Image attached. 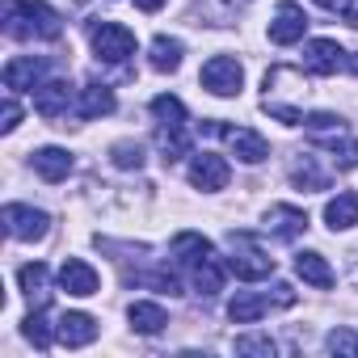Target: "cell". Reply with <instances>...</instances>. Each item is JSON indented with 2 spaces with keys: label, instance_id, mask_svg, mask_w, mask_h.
I'll return each instance as SVG.
<instances>
[{
  "label": "cell",
  "instance_id": "obj_20",
  "mask_svg": "<svg viewBox=\"0 0 358 358\" xmlns=\"http://www.w3.org/2000/svg\"><path fill=\"white\" fill-rule=\"evenodd\" d=\"M114 93L106 89V85H89V89H80V101H76V114L85 118V122H93V118H101V114H114Z\"/></svg>",
  "mask_w": 358,
  "mask_h": 358
},
{
  "label": "cell",
  "instance_id": "obj_24",
  "mask_svg": "<svg viewBox=\"0 0 358 358\" xmlns=\"http://www.w3.org/2000/svg\"><path fill=\"white\" fill-rule=\"evenodd\" d=\"M148 64L156 72H177V68H182V43L169 38V34H156L152 38V51H148Z\"/></svg>",
  "mask_w": 358,
  "mask_h": 358
},
{
  "label": "cell",
  "instance_id": "obj_6",
  "mask_svg": "<svg viewBox=\"0 0 358 358\" xmlns=\"http://www.w3.org/2000/svg\"><path fill=\"white\" fill-rule=\"evenodd\" d=\"M5 232L13 241H43L51 232V215L38 207H26V203H9L5 207Z\"/></svg>",
  "mask_w": 358,
  "mask_h": 358
},
{
  "label": "cell",
  "instance_id": "obj_7",
  "mask_svg": "<svg viewBox=\"0 0 358 358\" xmlns=\"http://www.w3.org/2000/svg\"><path fill=\"white\" fill-rule=\"evenodd\" d=\"M207 131H215L220 139H228V148L236 152V160H245V164H262L266 156H270V143L257 135V131H249V127H228V122H211Z\"/></svg>",
  "mask_w": 358,
  "mask_h": 358
},
{
  "label": "cell",
  "instance_id": "obj_10",
  "mask_svg": "<svg viewBox=\"0 0 358 358\" xmlns=\"http://www.w3.org/2000/svg\"><path fill=\"white\" fill-rule=\"evenodd\" d=\"M303 30H308V13L295 5V0H282L274 22H270V43H278V47L303 43Z\"/></svg>",
  "mask_w": 358,
  "mask_h": 358
},
{
  "label": "cell",
  "instance_id": "obj_37",
  "mask_svg": "<svg viewBox=\"0 0 358 358\" xmlns=\"http://www.w3.org/2000/svg\"><path fill=\"white\" fill-rule=\"evenodd\" d=\"M345 68H350V72L358 76V51H354V55H345Z\"/></svg>",
  "mask_w": 358,
  "mask_h": 358
},
{
  "label": "cell",
  "instance_id": "obj_12",
  "mask_svg": "<svg viewBox=\"0 0 358 358\" xmlns=\"http://www.w3.org/2000/svg\"><path fill=\"white\" fill-rule=\"evenodd\" d=\"M303 68L312 76H333L337 68H345V51L333 38H312V43H303Z\"/></svg>",
  "mask_w": 358,
  "mask_h": 358
},
{
  "label": "cell",
  "instance_id": "obj_8",
  "mask_svg": "<svg viewBox=\"0 0 358 358\" xmlns=\"http://www.w3.org/2000/svg\"><path fill=\"white\" fill-rule=\"evenodd\" d=\"M228 177H232V169H228V160L215 156V152H199V156L190 160V186H194V190L215 194V190L228 186Z\"/></svg>",
  "mask_w": 358,
  "mask_h": 358
},
{
  "label": "cell",
  "instance_id": "obj_18",
  "mask_svg": "<svg viewBox=\"0 0 358 358\" xmlns=\"http://www.w3.org/2000/svg\"><path fill=\"white\" fill-rule=\"evenodd\" d=\"M295 274H299L308 287H316V291H329V287H333V270H329V262H324L320 253H312V249L295 253Z\"/></svg>",
  "mask_w": 358,
  "mask_h": 358
},
{
  "label": "cell",
  "instance_id": "obj_32",
  "mask_svg": "<svg viewBox=\"0 0 358 358\" xmlns=\"http://www.w3.org/2000/svg\"><path fill=\"white\" fill-rule=\"evenodd\" d=\"M291 182H295L299 190H324V173H316V169H295Z\"/></svg>",
  "mask_w": 358,
  "mask_h": 358
},
{
  "label": "cell",
  "instance_id": "obj_35",
  "mask_svg": "<svg viewBox=\"0 0 358 358\" xmlns=\"http://www.w3.org/2000/svg\"><path fill=\"white\" fill-rule=\"evenodd\" d=\"M303 127H308V131H341V118L320 110V114H303Z\"/></svg>",
  "mask_w": 358,
  "mask_h": 358
},
{
  "label": "cell",
  "instance_id": "obj_34",
  "mask_svg": "<svg viewBox=\"0 0 358 358\" xmlns=\"http://www.w3.org/2000/svg\"><path fill=\"white\" fill-rule=\"evenodd\" d=\"M266 114L282 118L287 127H299V122H303V110H295V106H278V101H270V97H266Z\"/></svg>",
  "mask_w": 358,
  "mask_h": 358
},
{
  "label": "cell",
  "instance_id": "obj_15",
  "mask_svg": "<svg viewBox=\"0 0 358 358\" xmlns=\"http://www.w3.org/2000/svg\"><path fill=\"white\" fill-rule=\"evenodd\" d=\"M30 164H34V173L43 177V182H64V177L72 173V152L51 143V148H38L30 156Z\"/></svg>",
  "mask_w": 358,
  "mask_h": 358
},
{
  "label": "cell",
  "instance_id": "obj_13",
  "mask_svg": "<svg viewBox=\"0 0 358 358\" xmlns=\"http://www.w3.org/2000/svg\"><path fill=\"white\" fill-rule=\"evenodd\" d=\"M59 287H64L68 295H76V299H89V295H97L101 278H97V270H93L89 262H80V257H68V262L59 266Z\"/></svg>",
  "mask_w": 358,
  "mask_h": 358
},
{
  "label": "cell",
  "instance_id": "obj_29",
  "mask_svg": "<svg viewBox=\"0 0 358 358\" xmlns=\"http://www.w3.org/2000/svg\"><path fill=\"white\" fill-rule=\"evenodd\" d=\"M22 333H26V341H30L34 350H47V345H51V329H47L43 308H38L34 316H26V320H22Z\"/></svg>",
  "mask_w": 358,
  "mask_h": 358
},
{
  "label": "cell",
  "instance_id": "obj_21",
  "mask_svg": "<svg viewBox=\"0 0 358 358\" xmlns=\"http://www.w3.org/2000/svg\"><path fill=\"white\" fill-rule=\"evenodd\" d=\"M17 282H22V291H26V299H30L34 308L47 303V282H51V274H47L43 262H26V266L17 270Z\"/></svg>",
  "mask_w": 358,
  "mask_h": 358
},
{
  "label": "cell",
  "instance_id": "obj_17",
  "mask_svg": "<svg viewBox=\"0 0 358 358\" xmlns=\"http://www.w3.org/2000/svg\"><path fill=\"white\" fill-rule=\"evenodd\" d=\"M211 253H215V245H211L207 236H199V232H177V236H173V257L182 262V266H190V270H194L199 262H207Z\"/></svg>",
  "mask_w": 358,
  "mask_h": 358
},
{
  "label": "cell",
  "instance_id": "obj_25",
  "mask_svg": "<svg viewBox=\"0 0 358 358\" xmlns=\"http://www.w3.org/2000/svg\"><path fill=\"white\" fill-rule=\"evenodd\" d=\"M224 270H228V266H224L215 253H211L207 262H199V266H194V291L207 295V299L220 295V291H224Z\"/></svg>",
  "mask_w": 358,
  "mask_h": 358
},
{
  "label": "cell",
  "instance_id": "obj_16",
  "mask_svg": "<svg viewBox=\"0 0 358 358\" xmlns=\"http://www.w3.org/2000/svg\"><path fill=\"white\" fill-rule=\"evenodd\" d=\"M266 228L274 232V236H282V241H295L299 232H308V215L299 211V207H270L266 211Z\"/></svg>",
  "mask_w": 358,
  "mask_h": 358
},
{
  "label": "cell",
  "instance_id": "obj_14",
  "mask_svg": "<svg viewBox=\"0 0 358 358\" xmlns=\"http://www.w3.org/2000/svg\"><path fill=\"white\" fill-rule=\"evenodd\" d=\"M55 337H59V345L80 350V345L97 341V320H93L89 312H64V316L55 320Z\"/></svg>",
  "mask_w": 358,
  "mask_h": 358
},
{
  "label": "cell",
  "instance_id": "obj_31",
  "mask_svg": "<svg viewBox=\"0 0 358 358\" xmlns=\"http://www.w3.org/2000/svg\"><path fill=\"white\" fill-rule=\"evenodd\" d=\"M236 354H262V358H270L274 341L270 337H236Z\"/></svg>",
  "mask_w": 358,
  "mask_h": 358
},
{
  "label": "cell",
  "instance_id": "obj_36",
  "mask_svg": "<svg viewBox=\"0 0 358 358\" xmlns=\"http://www.w3.org/2000/svg\"><path fill=\"white\" fill-rule=\"evenodd\" d=\"M135 5H139V9H143V13H156V9H160V5H164V0H135Z\"/></svg>",
  "mask_w": 358,
  "mask_h": 358
},
{
  "label": "cell",
  "instance_id": "obj_4",
  "mask_svg": "<svg viewBox=\"0 0 358 358\" xmlns=\"http://www.w3.org/2000/svg\"><path fill=\"white\" fill-rule=\"evenodd\" d=\"M89 38H93V51L101 64H127L135 55V34L118 22H93Z\"/></svg>",
  "mask_w": 358,
  "mask_h": 358
},
{
  "label": "cell",
  "instance_id": "obj_5",
  "mask_svg": "<svg viewBox=\"0 0 358 358\" xmlns=\"http://www.w3.org/2000/svg\"><path fill=\"white\" fill-rule=\"evenodd\" d=\"M199 85L211 93V97H236L241 85H245V68L232 59V55H211L199 72Z\"/></svg>",
  "mask_w": 358,
  "mask_h": 358
},
{
  "label": "cell",
  "instance_id": "obj_19",
  "mask_svg": "<svg viewBox=\"0 0 358 358\" xmlns=\"http://www.w3.org/2000/svg\"><path fill=\"white\" fill-rule=\"evenodd\" d=\"M127 320H131V329L143 333V337H156V333L169 324L164 308H160V303H148V299H135V303L127 308Z\"/></svg>",
  "mask_w": 358,
  "mask_h": 358
},
{
  "label": "cell",
  "instance_id": "obj_2",
  "mask_svg": "<svg viewBox=\"0 0 358 358\" xmlns=\"http://www.w3.org/2000/svg\"><path fill=\"white\" fill-rule=\"evenodd\" d=\"M295 303V291L287 282H274L270 291H241L232 303H228V320L236 324H253L257 316H266L270 308H291Z\"/></svg>",
  "mask_w": 358,
  "mask_h": 358
},
{
  "label": "cell",
  "instance_id": "obj_28",
  "mask_svg": "<svg viewBox=\"0 0 358 358\" xmlns=\"http://www.w3.org/2000/svg\"><path fill=\"white\" fill-rule=\"evenodd\" d=\"M110 160H114V169H143V143L118 139V143L110 148Z\"/></svg>",
  "mask_w": 358,
  "mask_h": 358
},
{
  "label": "cell",
  "instance_id": "obj_27",
  "mask_svg": "<svg viewBox=\"0 0 358 358\" xmlns=\"http://www.w3.org/2000/svg\"><path fill=\"white\" fill-rule=\"evenodd\" d=\"M152 114H156L164 127H182V122H186V106L177 101L173 93H160V97H152Z\"/></svg>",
  "mask_w": 358,
  "mask_h": 358
},
{
  "label": "cell",
  "instance_id": "obj_30",
  "mask_svg": "<svg viewBox=\"0 0 358 358\" xmlns=\"http://www.w3.org/2000/svg\"><path fill=\"white\" fill-rule=\"evenodd\" d=\"M324 345H329V354L358 358V333H350V329H333V333L324 337Z\"/></svg>",
  "mask_w": 358,
  "mask_h": 358
},
{
  "label": "cell",
  "instance_id": "obj_23",
  "mask_svg": "<svg viewBox=\"0 0 358 358\" xmlns=\"http://www.w3.org/2000/svg\"><path fill=\"white\" fill-rule=\"evenodd\" d=\"M156 143H160V156H164V164H173V160L190 156V131H186V122H182V127H164V122H160V131H156Z\"/></svg>",
  "mask_w": 358,
  "mask_h": 358
},
{
  "label": "cell",
  "instance_id": "obj_22",
  "mask_svg": "<svg viewBox=\"0 0 358 358\" xmlns=\"http://www.w3.org/2000/svg\"><path fill=\"white\" fill-rule=\"evenodd\" d=\"M324 224H329L333 232L354 228V224H358V194H337V199H329V203H324Z\"/></svg>",
  "mask_w": 358,
  "mask_h": 358
},
{
  "label": "cell",
  "instance_id": "obj_11",
  "mask_svg": "<svg viewBox=\"0 0 358 358\" xmlns=\"http://www.w3.org/2000/svg\"><path fill=\"white\" fill-rule=\"evenodd\" d=\"M72 85L68 80H43L38 89H34V110L47 118V122H59L68 110H72Z\"/></svg>",
  "mask_w": 358,
  "mask_h": 358
},
{
  "label": "cell",
  "instance_id": "obj_26",
  "mask_svg": "<svg viewBox=\"0 0 358 358\" xmlns=\"http://www.w3.org/2000/svg\"><path fill=\"white\" fill-rule=\"evenodd\" d=\"M316 148H324L337 169H358V139H316Z\"/></svg>",
  "mask_w": 358,
  "mask_h": 358
},
{
  "label": "cell",
  "instance_id": "obj_9",
  "mask_svg": "<svg viewBox=\"0 0 358 358\" xmlns=\"http://www.w3.org/2000/svg\"><path fill=\"white\" fill-rule=\"evenodd\" d=\"M5 89L9 93H34L38 85H43V76H47V59H38V55H17V59H9L5 64Z\"/></svg>",
  "mask_w": 358,
  "mask_h": 358
},
{
  "label": "cell",
  "instance_id": "obj_38",
  "mask_svg": "<svg viewBox=\"0 0 358 358\" xmlns=\"http://www.w3.org/2000/svg\"><path fill=\"white\" fill-rule=\"evenodd\" d=\"M316 5H324V9H337V5H341V0H316Z\"/></svg>",
  "mask_w": 358,
  "mask_h": 358
},
{
  "label": "cell",
  "instance_id": "obj_1",
  "mask_svg": "<svg viewBox=\"0 0 358 358\" xmlns=\"http://www.w3.org/2000/svg\"><path fill=\"white\" fill-rule=\"evenodd\" d=\"M5 34L22 38V43H30V38L55 43L64 34V22L47 0H9L5 5Z\"/></svg>",
  "mask_w": 358,
  "mask_h": 358
},
{
  "label": "cell",
  "instance_id": "obj_33",
  "mask_svg": "<svg viewBox=\"0 0 358 358\" xmlns=\"http://www.w3.org/2000/svg\"><path fill=\"white\" fill-rule=\"evenodd\" d=\"M17 118H22V106H17V101H13V93H9V97H5V106H0V131H5V135H9V131H17Z\"/></svg>",
  "mask_w": 358,
  "mask_h": 358
},
{
  "label": "cell",
  "instance_id": "obj_3",
  "mask_svg": "<svg viewBox=\"0 0 358 358\" xmlns=\"http://www.w3.org/2000/svg\"><path fill=\"white\" fill-rule=\"evenodd\" d=\"M228 241H232V257H228V270H232L241 282H257V278H270V274H274V257H266L249 232H232Z\"/></svg>",
  "mask_w": 358,
  "mask_h": 358
}]
</instances>
